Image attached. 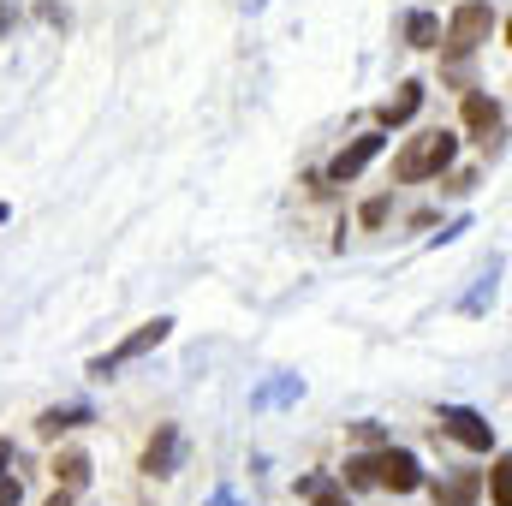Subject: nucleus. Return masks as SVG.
<instances>
[{
  "mask_svg": "<svg viewBox=\"0 0 512 506\" xmlns=\"http://www.w3.org/2000/svg\"><path fill=\"white\" fill-rule=\"evenodd\" d=\"M346 483H382L393 495H411V489H423V465H417V453H405V447H376V453H358V459H346Z\"/></svg>",
  "mask_w": 512,
  "mask_h": 506,
  "instance_id": "obj_1",
  "label": "nucleus"
},
{
  "mask_svg": "<svg viewBox=\"0 0 512 506\" xmlns=\"http://www.w3.org/2000/svg\"><path fill=\"white\" fill-rule=\"evenodd\" d=\"M453 155H459V137H453V131H423V137H411V143L399 149L393 179H399V185L435 179V173H447V167H453Z\"/></svg>",
  "mask_w": 512,
  "mask_h": 506,
  "instance_id": "obj_2",
  "label": "nucleus"
},
{
  "mask_svg": "<svg viewBox=\"0 0 512 506\" xmlns=\"http://www.w3.org/2000/svg\"><path fill=\"white\" fill-rule=\"evenodd\" d=\"M495 6L489 0H465V6H453V18H447V30H441V42H447V54L453 60H465V54H477L489 36H495Z\"/></svg>",
  "mask_w": 512,
  "mask_h": 506,
  "instance_id": "obj_3",
  "label": "nucleus"
},
{
  "mask_svg": "<svg viewBox=\"0 0 512 506\" xmlns=\"http://www.w3.org/2000/svg\"><path fill=\"white\" fill-rule=\"evenodd\" d=\"M167 334H173V322H167V316H155V322H143V328H137V334H126V340H120L114 352H102V358H90V376H96V381L120 376L126 364H137V358H149V352H155V346H161Z\"/></svg>",
  "mask_w": 512,
  "mask_h": 506,
  "instance_id": "obj_4",
  "label": "nucleus"
},
{
  "mask_svg": "<svg viewBox=\"0 0 512 506\" xmlns=\"http://www.w3.org/2000/svg\"><path fill=\"white\" fill-rule=\"evenodd\" d=\"M441 429H447L459 447H471V453H489V447H495V423H489L483 411H471V405H441Z\"/></svg>",
  "mask_w": 512,
  "mask_h": 506,
  "instance_id": "obj_5",
  "label": "nucleus"
},
{
  "mask_svg": "<svg viewBox=\"0 0 512 506\" xmlns=\"http://www.w3.org/2000/svg\"><path fill=\"white\" fill-rule=\"evenodd\" d=\"M179 459H185V435H179V423H155V441L143 447V477H173Z\"/></svg>",
  "mask_w": 512,
  "mask_h": 506,
  "instance_id": "obj_6",
  "label": "nucleus"
},
{
  "mask_svg": "<svg viewBox=\"0 0 512 506\" xmlns=\"http://www.w3.org/2000/svg\"><path fill=\"white\" fill-rule=\"evenodd\" d=\"M382 143H387L382 131H364V137H352V143H346V149L328 161V179H334V185H352V179H358V173H364V167L382 155Z\"/></svg>",
  "mask_w": 512,
  "mask_h": 506,
  "instance_id": "obj_7",
  "label": "nucleus"
},
{
  "mask_svg": "<svg viewBox=\"0 0 512 506\" xmlns=\"http://www.w3.org/2000/svg\"><path fill=\"white\" fill-rule=\"evenodd\" d=\"M465 126H471V137H477V143H495V137H501V126H507V114H501V102H495V96L471 90V96H465Z\"/></svg>",
  "mask_w": 512,
  "mask_h": 506,
  "instance_id": "obj_8",
  "label": "nucleus"
},
{
  "mask_svg": "<svg viewBox=\"0 0 512 506\" xmlns=\"http://www.w3.org/2000/svg\"><path fill=\"white\" fill-rule=\"evenodd\" d=\"M84 423H96V411H90V405H54V411H42V417H36V435H42V441H60L66 429H84Z\"/></svg>",
  "mask_w": 512,
  "mask_h": 506,
  "instance_id": "obj_9",
  "label": "nucleus"
},
{
  "mask_svg": "<svg viewBox=\"0 0 512 506\" xmlns=\"http://www.w3.org/2000/svg\"><path fill=\"white\" fill-rule=\"evenodd\" d=\"M477 489H483L477 471H453V477L435 483V506H477Z\"/></svg>",
  "mask_w": 512,
  "mask_h": 506,
  "instance_id": "obj_10",
  "label": "nucleus"
},
{
  "mask_svg": "<svg viewBox=\"0 0 512 506\" xmlns=\"http://www.w3.org/2000/svg\"><path fill=\"white\" fill-rule=\"evenodd\" d=\"M48 471H54V483H60L66 495H78V489H90V453H60V459H54Z\"/></svg>",
  "mask_w": 512,
  "mask_h": 506,
  "instance_id": "obj_11",
  "label": "nucleus"
},
{
  "mask_svg": "<svg viewBox=\"0 0 512 506\" xmlns=\"http://www.w3.org/2000/svg\"><path fill=\"white\" fill-rule=\"evenodd\" d=\"M417 108H423V84L411 78V84H399V96H393V102H382V126H405Z\"/></svg>",
  "mask_w": 512,
  "mask_h": 506,
  "instance_id": "obj_12",
  "label": "nucleus"
},
{
  "mask_svg": "<svg viewBox=\"0 0 512 506\" xmlns=\"http://www.w3.org/2000/svg\"><path fill=\"white\" fill-rule=\"evenodd\" d=\"M298 393H304V381H298V376H274L268 387H256V393H251V411H268V405H292Z\"/></svg>",
  "mask_w": 512,
  "mask_h": 506,
  "instance_id": "obj_13",
  "label": "nucleus"
},
{
  "mask_svg": "<svg viewBox=\"0 0 512 506\" xmlns=\"http://www.w3.org/2000/svg\"><path fill=\"white\" fill-rule=\"evenodd\" d=\"M405 42L411 48H435L441 42V18L435 12H405Z\"/></svg>",
  "mask_w": 512,
  "mask_h": 506,
  "instance_id": "obj_14",
  "label": "nucleus"
},
{
  "mask_svg": "<svg viewBox=\"0 0 512 506\" xmlns=\"http://www.w3.org/2000/svg\"><path fill=\"white\" fill-rule=\"evenodd\" d=\"M495 280H501V262H495V268H489V274H483V286H477V292H471V298H465V304H459V310H465V316H483V310H489V304H495Z\"/></svg>",
  "mask_w": 512,
  "mask_h": 506,
  "instance_id": "obj_15",
  "label": "nucleus"
},
{
  "mask_svg": "<svg viewBox=\"0 0 512 506\" xmlns=\"http://www.w3.org/2000/svg\"><path fill=\"white\" fill-rule=\"evenodd\" d=\"M489 489H495V506H512V465H507V459L489 471Z\"/></svg>",
  "mask_w": 512,
  "mask_h": 506,
  "instance_id": "obj_16",
  "label": "nucleus"
},
{
  "mask_svg": "<svg viewBox=\"0 0 512 506\" xmlns=\"http://www.w3.org/2000/svg\"><path fill=\"white\" fill-rule=\"evenodd\" d=\"M352 435H358L364 447H387V429H382V423H370V417H364V423H352Z\"/></svg>",
  "mask_w": 512,
  "mask_h": 506,
  "instance_id": "obj_17",
  "label": "nucleus"
},
{
  "mask_svg": "<svg viewBox=\"0 0 512 506\" xmlns=\"http://www.w3.org/2000/svg\"><path fill=\"white\" fill-rule=\"evenodd\" d=\"M24 501V483H18V477H6V471H0V506H18Z\"/></svg>",
  "mask_w": 512,
  "mask_h": 506,
  "instance_id": "obj_18",
  "label": "nucleus"
},
{
  "mask_svg": "<svg viewBox=\"0 0 512 506\" xmlns=\"http://www.w3.org/2000/svg\"><path fill=\"white\" fill-rule=\"evenodd\" d=\"M459 233H471V221H465V215H459V221H447V227H441V233H435V245H453V239H459Z\"/></svg>",
  "mask_w": 512,
  "mask_h": 506,
  "instance_id": "obj_19",
  "label": "nucleus"
},
{
  "mask_svg": "<svg viewBox=\"0 0 512 506\" xmlns=\"http://www.w3.org/2000/svg\"><path fill=\"white\" fill-rule=\"evenodd\" d=\"M310 506H352V501H346L340 489H316V495H310Z\"/></svg>",
  "mask_w": 512,
  "mask_h": 506,
  "instance_id": "obj_20",
  "label": "nucleus"
},
{
  "mask_svg": "<svg viewBox=\"0 0 512 506\" xmlns=\"http://www.w3.org/2000/svg\"><path fill=\"white\" fill-rule=\"evenodd\" d=\"M364 221H370V227H382V221H387V197H376V203H364Z\"/></svg>",
  "mask_w": 512,
  "mask_h": 506,
  "instance_id": "obj_21",
  "label": "nucleus"
},
{
  "mask_svg": "<svg viewBox=\"0 0 512 506\" xmlns=\"http://www.w3.org/2000/svg\"><path fill=\"white\" fill-rule=\"evenodd\" d=\"M209 506H239V495H233V489H215V501Z\"/></svg>",
  "mask_w": 512,
  "mask_h": 506,
  "instance_id": "obj_22",
  "label": "nucleus"
},
{
  "mask_svg": "<svg viewBox=\"0 0 512 506\" xmlns=\"http://www.w3.org/2000/svg\"><path fill=\"white\" fill-rule=\"evenodd\" d=\"M12 459H18V453H12V441H6V435H0V471H6V465H12Z\"/></svg>",
  "mask_w": 512,
  "mask_h": 506,
  "instance_id": "obj_23",
  "label": "nucleus"
},
{
  "mask_svg": "<svg viewBox=\"0 0 512 506\" xmlns=\"http://www.w3.org/2000/svg\"><path fill=\"white\" fill-rule=\"evenodd\" d=\"M48 506H72V495H66V489H60V495H54V501H48Z\"/></svg>",
  "mask_w": 512,
  "mask_h": 506,
  "instance_id": "obj_24",
  "label": "nucleus"
},
{
  "mask_svg": "<svg viewBox=\"0 0 512 506\" xmlns=\"http://www.w3.org/2000/svg\"><path fill=\"white\" fill-rule=\"evenodd\" d=\"M6 221H12V209H6V203H0V227H6Z\"/></svg>",
  "mask_w": 512,
  "mask_h": 506,
  "instance_id": "obj_25",
  "label": "nucleus"
}]
</instances>
